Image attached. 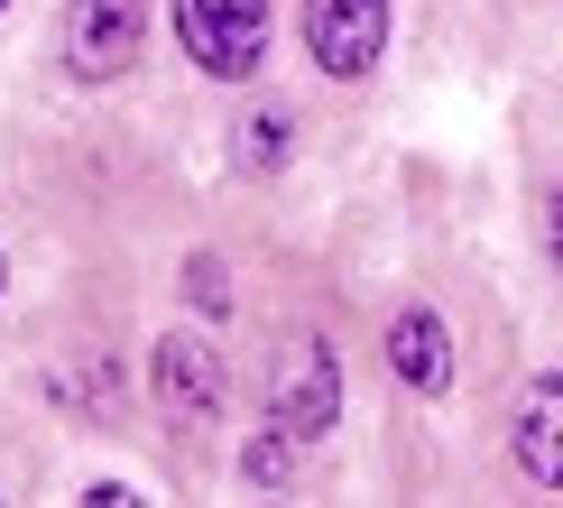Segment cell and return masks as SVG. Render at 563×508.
<instances>
[{
    "mask_svg": "<svg viewBox=\"0 0 563 508\" xmlns=\"http://www.w3.org/2000/svg\"><path fill=\"white\" fill-rule=\"evenodd\" d=\"M0 277H10V259H0Z\"/></svg>",
    "mask_w": 563,
    "mask_h": 508,
    "instance_id": "obj_13",
    "label": "cell"
},
{
    "mask_svg": "<svg viewBox=\"0 0 563 508\" xmlns=\"http://www.w3.org/2000/svg\"><path fill=\"white\" fill-rule=\"evenodd\" d=\"M287 130H296V121H287L277 102L250 111V121H241V167H277V157H287Z\"/></svg>",
    "mask_w": 563,
    "mask_h": 508,
    "instance_id": "obj_9",
    "label": "cell"
},
{
    "mask_svg": "<svg viewBox=\"0 0 563 508\" xmlns=\"http://www.w3.org/2000/svg\"><path fill=\"white\" fill-rule=\"evenodd\" d=\"M545 259H554V277H563V185L545 195Z\"/></svg>",
    "mask_w": 563,
    "mask_h": 508,
    "instance_id": "obj_12",
    "label": "cell"
},
{
    "mask_svg": "<svg viewBox=\"0 0 563 508\" xmlns=\"http://www.w3.org/2000/svg\"><path fill=\"white\" fill-rule=\"evenodd\" d=\"M176 46L195 56V75L250 84L268 56V0H176Z\"/></svg>",
    "mask_w": 563,
    "mask_h": 508,
    "instance_id": "obj_1",
    "label": "cell"
},
{
    "mask_svg": "<svg viewBox=\"0 0 563 508\" xmlns=\"http://www.w3.org/2000/svg\"><path fill=\"white\" fill-rule=\"evenodd\" d=\"M185 296H195V314H231V268L213 259V250L185 259Z\"/></svg>",
    "mask_w": 563,
    "mask_h": 508,
    "instance_id": "obj_10",
    "label": "cell"
},
{
    "mask_svg": "<svg viewBox=\"0 0 563 508\" xmlns=\"http://www.w3.org/2000/svg\"><path fill=\"white\" fill-rule=\"evenodd\" d=\"M268 416H277V426H296L305 444H323V434L342 426V361H333V342H296V352L277 361Z\"/></svg>",
    "mask_w": 563,
    "mask_h": 508,
    "instance_id": "obj_5",
    "label": "cell"
},
{
    "mask_svg": "<svg viewBox=\"0 0 563 508\" xmlns=\"http://www.w3.org/2000/svg\"><path fill=\"white\" fill-rule=\"evenodd\" d=\"M139 0H65V29H56V56L75 84H111L139 65Z\"/></svg>",
    "mask_w": 563,
    "mask_h": 508,
    "instance_id": "obj_2",
    "label": "cell"
},
{
    "mask_svg": "<svg viewBox=\"0 0 563 508\" xmlns=\"http://www.w3.org/2000/svg\"><path fill=\"white\" fill-rule=\"evenodd\" d=\"M305 56L333 84H361L388 56V0H305Z\"/></svg>",
    "mask_w": 563,
    "mask_h": 508,
    "instance_id": "obj_3",
    "label": "cell"
},
{
    "mask_svg": "<svg viewBox=\"0 0 563 508\" xmlns=\"http://www.w3.org/2000/svg\"><path fill=\"white\" fill-rule=\"evenodd\" d=\"M0 10H10V0H0Z\"/></svg>",
    "mask_w": 563,
    "mask_h": 508,
    "instance_id": "obj_14",
    "label": "cell"
},
{
    "mask_svg": "<svg viewBox=\"0 0 563 508\" xmlns=\"http://www.w3.org/2000/svg\"><path fill=\"white\" fill-rule=\"evenodd\" d=\"M508 453H518V472L536 481V490H563V369H545V379L518 398Z\"/></svg>",
    "mask_w": 563,
    "mask_h": 508,
    "instance_id": "obj_6",
    "label": "cell"
},
{
    "mask_svg": "<svg viewBox=\"0 0 563 508\" xmlns=\"http://www.w3.org/2000/svg\"><path fill=\"white\" fill-rule=\"evenodd\" d=\"M296 444H305V434L268 416V426L241 444V481H250V490H287V481H296Z\"/></svg>",
    "mask_w": 563,
    "mask_h": 508,
    "instance_id": "obj_8",
    "label": "cell"
},
{
    "mask_svg": "<svg viewBox=\"0 0 563 508\" xmlns=\"http://www.w3.org/2000/svg\"><path fill=\"white\" fill-rule=\"evenodd\" d=\"M388 369L416 388V398H443V388H453V333H443L434 306L388 314Z\"/></svg>",
    "mask_w": 563,
    "mask_h": 508,
    "instance_id": "obj_7",
    "label": "cell"
},
{
    "mask_svg": "<svg viewBox=\"0 0 563 508\" xmlns=\"http://www.w3.org/2000/svg\"><path fill=\"white\" fill-rule=\"evenodd\" d=\"M56 398H65V407H102V416H111V361H102V369H65Z\"/></svg>",
    "mask_w": 563,
    "mask_h": 508,
    "instance_id": "obj_11",
    "label": "cell"
},
{
    "mask_svg": "<svg viewBox=\"0 0 563 508\" xmlns=\"http://www.w3.org/2000/svg\"><path fill=\"white\" fill-rule=\"evenodd\" d=\"M148 388H157V407H167L185 434L213 426L222 416V352L203 333H157L148 342Z\"/></svg>",
    "mask_w": 563,
    "mask_h": 508,
    "instance_id": "obj_4",
    "label": "cell"
}]
</instances>
